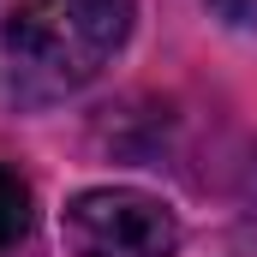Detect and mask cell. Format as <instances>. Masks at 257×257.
<instances>
[{
  "mask_svg": "<svg viewBox=\"0 0 257 257\" xmlns=\"http://www.w3.org/2000/svg\"><path fill=\"white\" fill-rule=\"evenodd\" d=\"M227 24H257V0H209Z\"/></svg>",
  "mask_w": 257,
  "mask_h": 257,
  "instance_id": "277c9868",
  "label": "cell"
},
{
  "mask_svg": "<svg viewBox=\"0 0 257 257\" xmlns=\"http://www.w3.org/2000/svg\"><path fill=\"white\" fill-rule=\"evenodd\" d=\"M138 0H0V108L78 96L132 36Z\"/></svg>",
  "mask_w": 257,
  "mask_h": 257,
  "instance_id": "6da1fadb",
  "label": "cell"
},
{
  "mask_svg": "<svg viewBox=\"0 0 257 257\" xmlns=\"http://www.w3.org/2000/svg\"><path fill=\"white\" fill-rule=\"evenodd\" d=\"M30 221H36V209H30V186H24L12 168H0V257L18 251V245L30 239Z\"/></svg>",
  "mask_w": 257,
  "mask_h": 257,
  "instance_id": "3957f363",
  "label": "cell"
},
{
  "mask_svg": "<svg viewBox=\"0 0 257 257\" xmlns=\"http://www.w3.org/2000/svg\"><path fill=\"white\" fill-rule=\"evenodd\" d=\"M66 245L72 257H174L180 221L150 192L102 186V192H78L66 203Z\"/></svg>",
  "mask_w": 257,
  "mask_h": 257,
  "instance_id": "7a4b0ae2",
  "label": "cell"
},
{
  "mask_svg": "<svg viewBox=\"0 0 257 257\" xmlns=\"http://www.w3.org/2000/svg\"><path fill=\"white\" fill-rule=\"evenodd\" d=\"M245 239H251V251H257V203L245 209Z\"/></svg>",
  "mask_w": 257,
  "mask_h": 257,
  "instance_id": "5b68a950",
  "label": "cell"
}]
</instances>
